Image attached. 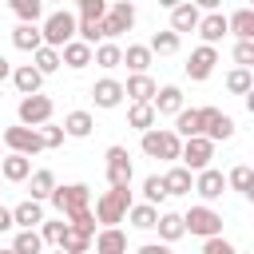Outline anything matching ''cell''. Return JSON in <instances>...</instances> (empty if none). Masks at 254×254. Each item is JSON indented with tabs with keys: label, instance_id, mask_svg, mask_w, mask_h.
<instances>
[{
	"label": "cell",
	"instance_id": "obj_1",
	"mask_svg": "<svg viewBox=\"0 0 254 254\" xmlns=\"http://www.w3.org/2000/svg\"><path fill=\"white\" fill-rule=\"evenodd\" d=\"M48 202L56 206L60 218H71V214H79V210H91V187H87V183H64V187L52 190Z\"/></svg>",
	"mask_w": 254,
	"mask_h": 254
},
{
	"label": "cell",
	"instance_id": "obj_2",
	"mask_svg": "<svg viewBox=\"0 0 254 254\" xmlns=\"http://www.w3.org/2000/svg\"><path fill=\"white\" fill-rule=\"evenodd\" d=\"M40 36H44V48H64V44H71L75 40V16L67 12V8H56V12H48L44 16V24H40Z\"/></svg>",
	"mask_w": 254,
	"mask_h": 254
},
{
	"label": "cell",
	"instance_id": "obj_3",
	"mask_svg": "<svg viewBox=\"0 0 254 254\" xmlns=\"http://www.w3.org/2000/svg\"><path fill=\"white\" fill-rule=\"evenodd\" d=\"M139 147H143V155H147V159H167V163H179V147H183V139H179L171 127H151V131H143Z\"/></svg>",
	"mask_w": 254,
	"mask_h": 254
},
{
	"label": "cell",
	"instance_id": "obj_4",
	"mask_svg": "<svg viewBox=\"0 0 254 254\" xmlns=\"http://www.w3.org/2000/svg\"><path fill=\"white\" fill-rule=\"evenodd\" d=\"M127 210H131V190H103L95 198V222H103V230L119 226L127 218Z\"/></svg>",
	"mask_w": 254,
	"mask_h": 254
},
{
	"label": "cell",
	"instance_id": "obj_5",
	"mask_svg": "<svg viewBox=\"0 0 254 254\" xmlns=\"http://www.w3.org/2000/svg\"><path fill=\"white\" fill-rule=\"evenodd\" d=\"M183 230H187V234H198L202 242H206V238H218V234H222V214H218L214 206H202V202H198V206H190V210L183 214Z\"/></svg>",
	"mask_w": 254,
	"mask_h": 254
},
{
	"label": "cell",
	"instance_id": "obj_6",
	"mask_svg": "<svg viewBox=\"0 0 254 254\" xmlns=\"http://www.w3.org/2000/svg\"><path fill=\"white\" fill-rule=\"evenodd\" d=\"M210 159H214V143H210V139H202V135L183 139V147H179V167H187L190 175H198V171L210 167Z\"/></svg>",
	"mask_w": 254,
	"mask_h": 254
},
{
	"label": "cell",
	"instance_id": "obj_7",
	"mask_svg": "<svg viewBox=\"0 0 254 254\" xmlns=\"http://www.w3.org/2000/svg\"><path fill=\"white\" fill-rule=\"evenodd\" d=\"M52 99L48 95H24L20 103H16V119H20V127H44V123H52Z\"/></svg>",
	"mask_w": 254,
	"mask_h": 254
},
{
	"label": "cell",
	"instance_id": "obj_8",
	"mask_svg": "<svg viewBox=\"0 0 254 254\" xmlns=\"http://www.w3.org/2000/svg\"><path fill=\"white\" fill-rule=\"evenodd\" d=\"M131 155L127 147H107V190H131Z\"/></svg>",
	"mask_w": 254,
	"mask_h": 254
},
{
	"label": "cell",
	"instance_id": "obj_9",
	"mask_svg": "<svg viewBox=\"0 0 254 254\" xmlns=\"http://www.w3.org/2000/svg\"><path fill=\"white\" fill-rule=\"evenodd\" d=\"M4 147H8V155H24V159H32V155L44 151V139H40V131L16 123V127H4Z\"/></svg>",
	"mask_w": 254,
	"mask_h": 254
},
{
	"label": "cell",
	"instance_id": "obj_10",
	"mask_svg": "<svg viewBox=\"0 0 254 254\" xmlns=\"http://www.w3.org/2000/svg\"><path fill=\"white\" fill-rule=\"evenodd\" d=\"M131 24H135V4H131V0H115V4H107V16H103V40L115 44V36L131 32Z\"/></svg>",
	"mask_w": 254,
	"mask_h": 254
},
{
	"label": "cell",
	"instance_id": "obj_11",
	"mask_svg": "<svg viewBox=\"0 0 254 254\" xmlns=\"http://www.w3.org/2000/svg\"><path fill=\"white\" fill-rule=\"evenodd\" d=\"M198 119H202V139H210V143H222L234 135V119L218 107H198Z\"/></svg>",
	"mask_w": 254,
	"mask_h": 254
},
{
	"label": "cell",
	"instance_id": "obj_12",
	"mask_svg": "<svg viewBox=\"0 0 254 254\" xmlns=\"http://www.w3.org/2000/svg\"><path fill=\"white\" fill-rule=\"evenodd\" d=\"M190 190L202 198V206H210L214 198H222V190H226V175L214 171V167H206V171L194 175V187H190Z\"/></svg>",
	"mask_w": 254,
	"mask_h": 254
},
{
	"label": "cell",
	"instance_id": "obj_13",
	"mask_svg": "<svg viewBox=\"0 0 254 254\" xmlns=\"http://www.w3.org/2000/svg\"><path fill=\"white\" fill-rule=\"evenodd\" d=\"M214 64H218V48H194L190 52V60H187V75L194 79V83H202V79H210V71H214Z\"/></svg>",
	"mask_w": 254,
	"mask_h": 254
},
{
	"label": "cell",
	"instance_id": "obj_14",
	"mask_svg": "<svg viewBox=\"0 0 254 254\" xmlns=\"http://www.w3.org/2000/svg\"><path fill=\"white\" fill-rule=\"evenodd\" d=\"M198 20H202V12H198V4H171V32L183 40V32H194L198 28Z\"/></svg>",
	"mask_w": 254,
	"mask_h": 254
},
{
	"label": "cell",
	"instance_id": "obj_15",
	"mask_svg": "<svg viewBox=\"0 0 254 254\" xmlns=\"http://www.w3.org/2000/svg\"><path fill=\"white\" fill-rule=\"evenodd\" d=\"M91 99H95V107L111 111V107H119V103H123V83L107 75V79H99V83L91 87Z\"/></svg>",
	"mask_w": 254,
	"mask_h": 254
},
{
	"label": "cell",
	"instance_id": "obj_16",
	"mask_svg": "<svg viewBox=\"0 0 254 254\" xmlns=\"http://www.w3.org/2000/svg\"><path fill=\"white\" fill-rule=\"evenodd\" d=\"M56 187H60V183H56V175H52L48 167H40V171L28 175V198H32V202H48Z\"/></svg>",
	"mask_w": 254,
	"mask_h": 254
},
{
	"label": "cell",
	"instance_id": "obj_17",
	"mask_svg": "<svg viewBox=\"0 0 254 254\" xmlns=\"http://www.w3.org/2000/svg\"><path fill=\"white\" fill-rule=\"evenodd\" d=\"M155 91H159V83H155L151 75H127V83H123V95H127L131 103H151Z\"/></svg>",
	"mask_w": 254,
	"mask_h": 254
},
{
	"label": "cell",
	"instance_id": "obj_18",
	"mask_svg": "<svg viewBox=\"0 0 254 254\" xmlns=\"http://www.w3.org/2000/svg\"><path fill=\"white\" fill-rule=\"evenodd\" d=\"M151 107H155V115H179V111H183V91H179L175 83H163V87L155 91Z\"/></svg>",
	"mask_w": 254,
	"mask_h": 254
},
{
	"label": "cell",
	"instance_id": "obj_19",
	"mask_svg": "<svg viewBox=\"0 0 254 254\" xmlns=\"http://www.w3.org/2000/svg\"><path fill=\"white\" fill-rule=\"evenodd\" d=\"M12 222H16L20 230H36V226L44 222V202H32V198L16 202V206H12Z\"/></svg>",
	"mask_w": 254,
	"mask_h": 254
},
{
	"label": "cell",
	"instance_id": "obj_20",
	"mask_svg": "<svg viewBox=\"0 0 254 254\" xmlns=\"http://www.w3.org/2000/svg\"><path fill=\"white\" fill-rule=\"evenodd\" d=\"M28 175H32V159H24V155L0 159V183H28Z\"/></svg>",
	"mask_w": 254,
	"mask_h": 254
},
{
	"label": "cell",
	"instance_id": "obj_21",
	"mask_svg": "<svg viewBox=\"0 0 254 254\" xmlns=\"http://www.w3.org/2000/svg\"><path fill=\"white\" fill-rule=\"evenodd\" d=\"M91 254H127V234H123L119 226H107V230H99V234H95V246H91Z\"/></svg>",
	"mask_w": 254,
	"mask_h": 254
},
{
	"label": "cell",
	"instance_id": "obj_22",
	"mask_svg": "<svg viewBox=\"0 0 254 254\" xmlns=\"http://www.w3.org/2000/svg\"><path fill=\"white\" fill-rule=\"evenodd\" d=\"M194 32L202 36V44H206V48H214V44L226 36V16H222V12H206V16L198 20V28H194Z\"/></svg>",
	"mask_w": 254,
	"mask_h": 254
},
{
	"label": "cell",
	"instance_id": "obj_23",
	"mask_svg": "<svg viewBox=\"0 0 254 254\" xmlns=\"http://www.w3.org/2000/svg\"><path fill=\"white\" fill-rule=\"evenodd\" d=\"M60 64H64V67H71V71H83V67L91 64V48H87L83 40H71V44H64V48H60Z\"/></svg>",
	"mask_w": 254,
	"mask_h": 254
},
{
	"label": "cell",
	"instance_id": "obj_24",
	"mask_svg": "<svg viewBox=\"0 0 254 254\" xmlns=\"http://www.w3.org/2000/svg\"><path fill=\"white\" fill-rule=\"evenodd\" d=\"M91 131H95L91 111H67L64 115V139H87Z\"/></svg>",
	"mask_w": 254,
	"mask_h": 254
},
{
	"label": "cell",
	"instance_id": "obj_25",
	"mask_svg": "<svg viewBox=\"0 0 254 254\" xmlns=\"http://www.w3.org/2000/svg\"><path fill=\"white\" fill-rule=\"evenodd\" d=\"M12 83H16V91H20V95H40L44 75H40L32 64H20V67H12Z\"/></svg>",
	"mask_w": 254,
	"mask_h": 254
},
{
	"label": "cell",
	"instance_id": "obj_26",
	"mask_svg": "<svg viewBox=\"0 0 254 254\" xmlns=\"http://www.w3.org/2000/svg\"><path fill=\"white\" fill-rule=\"evenodd\" d=\"M155 230H159V242L163 246H171V242H179L187 230H183V214H175V210H163L159 214V222H155Z\"/></svg>",
	"mask_w": 254,
	"mask_h": 254
},
{
	"label": "cell",
	"instance_id": "obj_27",
	"mask_svg": "<svg viewBox=\"0 0 254 254\" xmlns=\"http://www.w3.org/2000/svg\"><path fill=\"white\" fill-rule=\"evenodd\" d=\"M12 44H16L20 52H40V48H44L40 24H16V28H12Z\"/></svg>",
	"mask_w": 254,
	"mask_h": 254
},
{
	"label": "cell",
	"instance_id": "obj_28",
	"mask_svg": "<svg viewBox=\"0 0 254 254\" xmlns=\"http://www.w3.org/2000/svg\"><path fill=\"white\" fill-rule=\"evenodd\" d=\"M179 139H194V135H202V119H198V107H183L179 115H175V127H171Z\"/></svg>",
	"mask_w": 254,
	"mask_h": 254
},
{
	"label": "cell",
	"instance_id": "obj_29",
	"mask_svg": "<svg viewBox=\"0 0 254 254\" xmlns=\"http://www.w3.org/2000/svg\"><path fill=\"white\" fill-rule=\"evenodd\" d=\"M226 32H234L238 40H254V8H238L226 16Z\"/></svg>",
	"mask_w": 254,
	"mask_h": 254
},
{
	"label": "cell",
	"instance_id": "obj_30",
	"mask_svg": "<svg viewBox=\"0 0 254 254\" xmlns=\"http://www.w3.org/2000/svg\"><path fill=\"white\" fill-rule=\"evenodd\" d=\"M151 52H147V44H127L123 48V64L131 67V75H147V67H151Z\"/></svg>",
	"mask_w": 254,
	"mask_h": 254
},
{
	"label": "cell",
	"instance_id": "obj_31",
	"mask_svg": "<svg viewBox=\"0 0 254 254\" xmlns=\"http://www.w3.org/2000/svg\"><path fill=\"white\" fill-rule=\"evenodd\" d=\"M163 187H167V194H190V187H194V175L187 171V167H171L167 175H163Z\"/></svg>",
	"mask_w": 254,
	"mask_h": 254
},
{
	"label": "cell",
	"instance_id": "obj_32",
	"mask_svg": "<svg viewBox=\"0 0 254 254\" xmlns=\"http://www.w3.org/2000/svg\"><path fill=\"white\" fill-rule=\"evenodd\" d=\"M155 119H159V115H155V107H151V103H131V107H127V127H135L139 135H143V131H151V127H155Z\"/></svg>",
	"mask_w": 254,
	"mask_h": 254
},
{
	"label": "cell",
	"instance_id": "obj_33",
	"mask_svg": "<svg viewBox=\"0 0 254 254\" xmlns=\"http://www.w3.org/2000/svg\"><path fill=\"white\" fill-rule=\"evenodd\" d=\"M226 187H230V190H238L242 198H254V171H250L246 163H238V167L226 175Z\"/></svg>",
	"mask_w": 254,
	"mask_h": 254
},
{
	"label": "cell",
	"instance_id": "obj_34",
	"mask_svg": "<svg viewBox=\"0 0 254 254\" xmlns=\"http://www.w3.org/2000/svg\"><path fill=\"white\" fill-rule=\"evenodd\" d=\"M91 64H99L103 71H111V67H119V64H123V48L107 40V44H99V48H91Z\"/></svg>",
	"mask_w": 254,
	"mask_h": 254
},
{
	"label": "cell",
	"instance_id": "obj_35",
	"mask_svg": "<svg viewBox=\"0 0 254 254\" xmlns=\"http://www.w3.org/2000/svg\"><path fill=\"white\" fill-rule=\"evenodd\" d=\"M127 222H131L135 230H155V222H159V210H155V206H147V202H131V210H127Z\"/></svg>",
	"mask_w": 254,
	"mask_h": 254
},
{
	"label": "cell",
	"instance_id": "obj_36",
	"mask_svg": "<svg viewBox=\"0 0 254 254\" xmlns=\"http://www.w3.org/2000/svg\"><path fill=\"white\" fill-rule=\"evenodd\" d=\"M226 91H230V95H250V91H254V71H250V67H234V71L226 75Z\"/></svg>",
	"mask_w": 254,
	"mask_h": 254
},
{
	"label": "cell",
	"instance_id": "obj_37",
	"mask_svg": "<svg viewBox=\"0 0 254 254\" xmlns=\"http://www.w3.org/2000/svg\"><path fill=\"white\" fill-rule=\"evenodd\" d=\"M12 254H44L40 230H16V238H12Z\"/></svg>",
	"mask_w": 254,
	"mask_h": 254
},
{
	"label": "cell",
	"instance_id": "obj_38",
	"mask_svg": "<svg viewBox=\"0 0 254 254\" xmlns=\"http://www.w3.org/2000/svg\"><path fill=\"white\" fill-rule=\"evenodd\" d=\"M179 44H183V40H179V36L167 28V32H155V36H151L147 52H151V56H171V52H179Z\"/></svg>",
	"mask_w": 254,
	"mask_h": 254
},
{
	"label": "cell",
	"instance_id": "obj_39",
	"mask_svg": "<svg viewBox=\"0 0 254 254\" xmlns=\"http://www.w3.org/2000/svg\"><path fill=\"white\" fill-rule=\"evenodd\" d=\"M163 198H171V194H167V187H163V175H147V179H143V202L159 210V202H163Z\"/></svg>",
	"mask_w": 254,
	"mask_h": 254
},
{
	"label": "cell",
	"instance_id": "obj_40",
	"mask_svg": "<svg viewBox=\"0 0 254 254\" xmlns=\"http://www.w3.org/2000/svg\"><path fill=\"white\" fill-rule=\"evenodd\" d=\"M64 234H67V222H64V218H44V222H40V242H44V246H60Z\"/></svg>",
	"mask_w": 254,
	"mask_h": 254
},
{
	"label": "cell",
	"instance_id": "obj_41",
	"mask_svg": "<svg viewBox=\"0 0 254 254\" xmlns=\"http://www.w3.org/2000/svg\"><path fill=\"white\" fill-rule=\"evenodd\" d=\"M32 67H36L40 75L60 71V52H56V48H40V52H32Z\"/></svg>",
	"mask_w": 254,
	"mask_h": 254
},
{
	"label": "cell",
	"instance_id": "obj_42",
	"mask_svg": "<svg viewBox=\"0 0 254 254\" xmlns=\"http://www.w3.org/2000/svg\"><path fill=\"white\" fill-rule=\"evenodd\" d=\"M12 12L20 16V24H36L44 16V4L40 0H12Z\"/></svg>",
	"mask_w": 254,
	"mask_h": 254
},
{
	"label": "cell",
	"instance_id": "obj_43",
	"mask_svg": "<svg viewBox=\"0 0 254 254\" xmlns=\"http://www.w3.org/2000/svg\"><path fill=\"white\" fill-rule=\"evenodd\" d=\"M67 230H75V234H83V238H95V214H91V210L71 214V218H67Z\"/></svg>",
	"mask_w": 254,
	"mask_h": 254
},
{
	"label": "cell",
	"instance_id": "obj_44",
	"mask_svg": "<svg viewBox=\"0 0 254 254\" xmlns=\"http://www.w3.org/2000/svg\"><path fill=\"white\" fill-rule=\"evenodd\" d=\"M56 250H64V254H91V238H83V234L67 230V234H64V242H60Z\"/></svg>",
	"mask_w": 254,
	"mask_h": 254
},
{
	"label": "cell",
	"instance_id": "obj_45",
	"mask_svg": "<svg viewBox=\"0 0 254 254\" xmlns=\"http://www.w3.org/2000/svg\"><path fill=\"white\" fill-rule=\"evenodd\" d=\"M103 16H107V0H79L75 20H103Z\"/></svg>",
	"mask_w": 254,
	"mask_h": 254
},
{
	"label": "cell",
	"instance_id": "obj_46",
	"mask_svg": "<svg viewBox=\"0 0 254 254\" xmlns=\"http://www.w3.org/2000/svg\"><path fill=\"white\" fill-rule=\"evenodd\" d=\"M36 131H40V139H44V151H52V147L64 143V127H56V123H44V127H36Z\"/></svg>",
	"mask_w": 254,
	"mask_h": 254
},
{
	"label": "cell",
	"instance_id": "obj_47",
	"mask_svg": "<svg viewBox=\"0 0 254 254\" xmlns=\"http://www.w3.org/2000/svg\"><path fill=\"white\" fill-rule=\"evenodd\" d=\"M234 64L238 67H250L254 64V40H238L234 44Z\"/></svg>",
	"mask_w": 254,
	"mask_h": 254
},
{
	"label": "cell",
	"instance_id": "obj_48",
	"mask_svg": "<svg viewBox=\"0 0 254 254\" xmlns=\"http://www.w3.org/2000/svg\"><path fill=\"white\" fill-rule=\"evenodd\" d=\"M202 254H238V250H234V242H226V238L218 234V238H206V242H202Z\"/></svg>",
	"mask_w": 254,
	"mask_h": 254
},
{
	"label": "cell",
	"instance_id": "obj_49",
	"mask_svg": "<svg viewBox=\"0 0 254 254\" xmlns=\"http://www.w3.org/2000/svg\"><path fill=\"white\" fill-rule=\"evenodd\" d=\"M8 230H16V222H12V206H0V234H8Z\"/></svg>",
	"mask_w": 254,
	"mask_h": 254
},
{
	"label": "cell",
	"instance_id": "obj_50",
	"mask_svg": "<svg viewBox=\"0 0 254 254\" xmlns=\"http://www.w3.org/2000/svg\"><path fill=\"white\" fill-rule=\"evenodd\" d=\"M135 254H171V246H163V242H147V246H139Z\"/></svg>",
	"mask_w": 254,
	"mask_h": 254
},
{
	"label": "cell",
	"instance_id": "obj_51",
	"mask_svg": "<svg viewBox=\"0 0 254 254\" xmlns=\"http://www.w3.org/2000/svg\"><path fill=\"white\" fill-rule=\"evenodd\" d=\"M4 79H12V64L0 56V83H4Z\"/></svg>",
	"mask_w": 254,
	"mask_h": 254
},
{
	"label": "cell",
	"instance_id": "obj_52",
	"mask_svg": "<svg viewBox=\"0 0 254 254\" xmlns=\"http://www.w3.org/2000/svg\"><path fill=\"white\" fill-rule=\"evenodd\" d=\"M0 254H12V246H8V250H0Z\"/></svg>",
	"mask_w": 254,
	"mask_h": 254
},
{
	"label": "cell",
	"instance_id": "obj_53",
	"mask_svg": "<svg viewBox=\"0 0 254 254\" xmlns=\"http://www.w3.org/2000/svg\"><path fill=\"white\" fill-rule=\"evenodd\" d=\"M56 254H64V250H56Z\"/></svg>",
	"mask_w": 254,
	"mask_h": 254
},
{
	"label": "cell",
	"instance_id": "obj_54",
	"mask_svg": "<svg viewBox=\"0 0 254 254\" xmlns=\"http://www.w3.org/2000/svg\"><path fill=\"white\" fill-rule=\"evenodd\" d=\"M0 159H4V151H0Z\"/></svg>",
	"mask_w": 254,
	"mask_h": 254
},
{
	"label": "cell",
	"instance_id": "obj_55",
	"mask_svg": "<svg viewBox=\"0 0 254 254\" xmlns=\"http://www.w3.org/2000/svg\"><path fill=\"white\" fill-rule=\"evenodd\" d=\"M238 254H242V250H238Z\"/></svg>",
	"mask_w": 254,
	"mask_h": 254
}]
</instances>
